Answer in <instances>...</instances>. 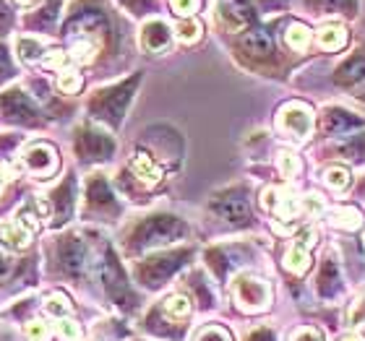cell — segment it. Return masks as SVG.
<instances>
[{"mask_svg": "<svg viewBox=\"0 0 365 341\" xmlns=\"http://www.w3.org/2000/svg\"><path fill=\"white\" fill-rule=\"evenodd\" d=\"M313 128H316V115H313V107L308 102L292 99V102L279 107V112H277V130L284 138L295 141V144H305L311 138Z\"/></svg>", "mask_w": 365, "mask_h": 341, "instance_id": "obj_1", "label": "cell"}, {"mask_svg": "<svg viewBox=\"0 0 365 341\" xmlns=\"http://www.w3.org/2000/svg\"><path fill=\"white\" fill-rule=\"evenodd\" d=\"M19 50H21V61H37L39 53H42V45L39 42H34V39H21L19 42Z\"/></svg>", "mask_w": 365, "mask_h": 341, "instance_id": "obj_23", "label": "cell"}, {"mask_svg": "<svg viewBox=\"0 0 365 341\" xmlns=\"http://www.w3.org/2000/svg\"><path fill=\"white\" fill-rule=\"evenodd\" d=\"M26 336H29L31 341H47L50 331H47L45 323H39V320H31L29 326H26Z\"/></svg>", "mask_w": 365, "mask_h": 341, "instance_id": "obj_27", "label": "cell"}, {"mask_svg": "<svg viewBox=\"0 0 365 341\" xmlns=\"http://www.w3.org/2000/svg\"><path fill=\"white\" fill-rule=\"evenodd\" d=\"M165 313H168L170 318H185L190 313V303H188V297H182V295H173L165 300Z\"/></svg>", "mask_w": 365, "mask_h": 341, "instance_id": "obj_19", "label": "cell"}, {"mask_svg": "<svg viewBox=\"0 0 365 341\" xmlns=\"http://www.w3.org/2000/svg\"><path fill=\"white\" fill-rule=\"evenodd\" d=\"M21 3H26V6H29V3H37V0H21Z\"/></svg>", "mask_w": 365, "mask_h": 341, "instance_id": "obj_32", "label": "cell"}, {"mask_svg": "<svg viewBox=\"0 0 365 341\" xmlns=\"http://www.w3.org/2000/svg\"><path fill=\"white\" fill-rule=\"evenodd\" d=\"M232 292H235L237 305L245 313L267 310L269 303H272V287L264 279H259V276H251V273L237 276L235 284H232Z\"/></svg>", "mask_w": 365, "mask_h": 341, "instance_id": "obj_3", "label": "cell"}, {"mask_svg": "<svg viewBox=\"0 0 365 341\" xmlns=\"http://www.w3.org/2000/svg\"><path fill=\"white\" fill-rule=\"evenodd\" d=\"M360 125H365L363 117L342 107H327L319 120V130L327 136H347L352 128H360Z\"/></svg>", "mask_w": 365, "mask_h": 341, "instance_id": "obj_6", "label": "cell"}, {"mask_svg": "<svg viewBox=\"0 0 365 341\" xmlns=\"http://www.w3.org/2000/svg\"><path fill=\"white\" fill-rule=\"evenodd\" d=\"M344 341H365V339H358V336H350V339H344Z\"/></svg>", "mask_w": 365, "mask_h": 341, "instance_id": "obj_31", "label": "cell"}, {"mask_svg": "<svg viewBox=\"0 0 365 341\" xmlns=\"http://www.w3.org/2000/svg\"><path fill=\"white\" fill-rule=\"evenodd\" d=\"M24 162H26V169L34 174H53L55 169H58V157H55V149L47 144H39L34 146V149H29L26 152V157H24Z\"/></svg>", "mask_w": 365, "mask_h": 341, "instance_id": "obj_11", "label": "cell"}, {"mask_svg": "<svg viewBox=\"0 0 365 341\" xmlns=\"http://www.w3.org/2000/svg\"><path fill=\"white\" fill-rule=\"evenodd\" d=\"M170 6L180 19H193L196 11L201 8V0H170Z\"/></svg>", "mask_w": 365, "mask_h": 341, "instance_id": "obj_22", "label": "cell"}, {"mask_svg": "<svg viewBox=\"0 0 365 341\" xmlns=\"http://www.w3.org/2000/svg\"><path fill=\"white\" fill-rule=\"evenodd\" d=\"M292 341H324V339H321V334L313 331V328H300V331L292 334Z\"/></svg>", "mask_w": 365, "mask_h": 341, "instance_id": "obj_29", "label": "cell"}, {"mask_svg": "<svg viewBox=\"0 0 365 341\" xmlns=\"http://www.w3.org/2000/svg\"><path fill=\"white\" fill-rule=\"evenodd\" d=\"M277 167H279L282 177H295L300 172V159L292 152H279L277 157Z\"/></svg>", "mask_w": 365, "mask_h": 341, "instance_id": "obj_20", "label": "cell"}, {"mask_svg": "<svg viewBox=\"0 0 365 341\" xmlns=\"http://www.w3.org/2000/svg\"><path fill=\"white\" fill-rule=\"evenodd\" d=\"M3 240H6V245H11V248H26L31 240V232L24 227V224H19V221H11V224L3 227Z\"/></svg>", "mask_w": 365, "mask_h": 341, "instance_id": "obj_17", "label": "cell"}, {"mask_svg": "<svg viewBox=\"0 0 365 341\" xmlns=\"http://www.w3.org/2000/svg\"><path fill=\"white\" fill-rule=\"evenodd\" d=\"M68 310H71V305H68L66 297H61V295L50 297V303H47V313H53V315H63V313H68Z\"/></svg>", "mask_w": 365, "mask_h": 341, "instance_id": "obj_28", "label": "cell"}, {"mask_svg": "<svg viewBox=\"0 0 365 341\" xmlns=\"http://www.w3.org/2000/svg\"><path fill=\"white\" fill-rule=\"evenodd\" d=\"M316 47L319 50H324V53H339V50H344L347 47V42H350V29H347V23L342 21H324L316 29Z\"/></svg>", "mask_w": 365, "mask_h": 341, "instance_id": "obj_9", "label": "cell"}, {"mask_svg": "<svg viewBox=\"0 0 365 341\" xmlns=\"http://www.w3.org/2000/svg\"><path fill=\"white\" fill-rule=\"evenodd\" d=\"M324 182L336 193H344L352 185V172L347 167H342V164H334V167L324 169Z\"/></svg>", "mask_w": 365, "mask_h": 341, "instance_id": "obj_15", "label": "cell"}, {"mask_svg": "<svg viewBox=\"0 0 365 341\" xmlns=\"http://www.w3.org/2000/svg\"><path fill=\"white\" fill-rule=\"evenodd\" d=\"M329 221H331L334 227H342V229L355 232V229L363 227V214H360L355 206H336L334 211L329 214Z\"/></svg>", "mask_w": 365, "mask_h": 341, "instance_id": "obj_14", "label": "cell"}, {"mask_svg": "<svg viewBox=\"0 0 365 341\" xmlns=\"http://www.w3.org/2000/svg\"><path fill=\"white\" fill-rule=\"evenodd\" d=\"M81 84H84V78L78 76L76 70H63L61 78H58V86H61L63 94H76Z\"/></svg>", "mask_w": 365, "mask_h": 341, "instance_id": "obj_21", "label": "cell"}, {"mask_svg": "<svg viewBox=\"0 0 365 341\" xmlns=\"http://www.w3.org/2000/svg\"><path fill=\"white\" fill-rule=\"evenodd\" d=\"M58 331H61L63 339H68V341H78V336H81V328H78V323H76V320H68V318L58 320Z\"/></svg>", "mask_w": 365, "mask_h": 341, "instance_id": "obj_24", "label": "cell"}, {"mask_svg": "<svg viewBox=\"0 0 365 341\" xmlns=\"http://www.w3.org/2000/svg\"><path fill=\"white\" fill-rule=\"evenodd\" d=\"M173 34H175V39L178 42H182V45H193V42L201 39L204 26H201V21H196V19H182V21H178V26H175Z\"/></svg>", "mask_w": 365, "mask_h": 341, "instance_id": "obj_16", "label": "cell"}, {"mask_svg": "<svg viewBox=\"0 0 365 341\" xmlns=\"http://www.w3.org/2000/svg\"><path fill=\"white\" fill-rule=\"evenodd\" d=\"M196 341H232L230 339V334L225 331V328H220V326H209V328H204L201 334H198V339Z\"/></svg>", "mask_w": 365, "mask_h": 341, "instance_id": "obj_25", "label": "cell"}, {"mask_svg": "<svg viewBox=\"0 0 365 341\" xmlns=\"http://www.w3.org/2000/svg\"><path fill=\"white\" fill-rule=\"evenodd\" d=\"M313 39H316V31L303 21H289L282 31V42L287 50L292 53H308L313 45Z\"/></svg>", "mask_w": 365, "mask_h": 341, "instance_id": "obj_10", "label": "cell"}, {"mask_svg": "<svg viewBox=\"0 0 365 341\" xmlns=\"http://www.w3.org/2000/svg\"><path fill=\"white\" fill-rule=\"evenodd\" d=\"M123 3H125V8H128L130 14H136V16L157 11V3H154V0H123Z\"/></svg>", "mask_w": 365, "mask_h": 341, "instance_id": "obj_26", "label": "cell"}, {"mask_svg": "<svg viewBox=\"0 0 365 341\" xmlns=\"http://www.w3.org/2000/svg\"><path fill=\"white\" fill-rule=\"evenodd\" d=\"M173 29H170L168 23L162 21V19H152V21H146L144 26H141V34H138V42H141V47H144L146 53H165V50H170V45H173Z\"/></svg>", "mask_w": 365, "mask_h": 341, "instance_id": "obj_8", "label": "cell"}, {"mask_svg": "<svg viewBox=\"0 0 365 341\" xmlns=\"http://www.w3.org/2000/svg\"><path fill=\"white\" fill-rule=\"evenodd\" d=\"M130 167H133V174H136L144 185H157V182L162 180V167L154 162V157H149V154H144V152H138L136 157H133Z\"/></svg>", "mask_w": 365, "mask_h": 341, "instance_id": "obj_12", "label": "cell"}, {"mask_svg": "<svg viewBox=\"0 0 365 341\" xmlns=\"http://www.w3.org/2000/svg\"><path fill=\"white\" fill-rule=\"evenodd\" d=\"M344 323H347L350 328L365 326V292L355 300V303H350V308H347V313H344Z\"/></svg>", "mask_w": 365, "mask_h": 341, "instance_id": "obj_18", "label": "cell"}, {"mask_svg": "<svg viewBox=\"0 0 365 341\" xmlns=\"http://www.w3.org/2000/svg\"><path fill=\"white\" fill-rule=\"evenodd\" d=\"M214 206H217V211L230 221L248 219V201H245L243 196H235V193H232V196H227V198H220Z\"/></svg>", "mask_w": 365, "mask_h": 341, "instance_id": "obj_13", "label": "cell"}, {"mask_svg": "<svg viewBox=\"0 0 365 341\" xmlns=\"http://www.w3.org/2000/svg\"><path fill=\"white\" fill-rule=\"evenodd\" d=\"M0 185H3V180H0Z\"/></svg>", "mask_w": 365, "mask_h": 341, "instance_id": "obj_33", "label": "cell"}, {"mask_svg": "<svg viewBox=\"0 0 365 341\" xmlns=\"http://www.w3.org/2000/svg\"><path fill=\"white\" fill-rule=\"evenodd\" d=\"M237 50L251 63H256V65L279 61V50H277V37H274L272 23H256L251 29H245L237 37Z\"/></svg>", "mask_w": 365, "mask_h": 341, "instance_id": "obj_2", "label": "cell"}, {"mask_svg": "<svg viewBox=\"0 0 365 341\" xmlns=\"http://www.w3.org/2000/svg\"><path fill=\"white\" fill-rule=\"evenodd\" d=\"M319 240V229L316 227H305L300 235L295 237V243L289 245V251L284 253V266H287V271L292 273H305L311 268V248L316 245Z\"/></svg>", "mask_w": 365, "mask_h": 341, "instance_id": "obj_5", "label": "cell"}, {"mask_svg": "<svg viewBox=\"0 0 365 341\" xmlns=\"http://www.w3.org/2000/svg\"><path fill=\"white\" fill-rule=\"evenodd\" d=\"M334 81L342 89H360V86H365V45L358 47L350 58H344L336 65Z\"/></svg>", "mask_w": 365, "mask_h": 341, "instance_id": "obj_7", "label": "cell"}, {"mask_svg": "<svg viewBox=\"0 0 365 341\" xmlns=\"http://www.w3.org/2000/svg\"><path fill=\"white\" fill-rule=\"evenodd\" d=\"M303 11L319 21H355L360 16V0H303Z\"/></svg>", "mask_w": 365, "mask_h": 341, "instance_id": "obj_4", "label": "cell"}, {"mask_svg": "<svg viewBox=\"0 0 365 341\" xmlns=\"http://www.w3.org/2000/svg\"><path fill=\"white\" fill-rule=\"evenodd\" d=\"M8 23H11V11H8V6L0 0V34H3V29H6Z\"/></svg>", "mask_w": 365, "mask_h": 341, "instance_id": "obj_30", "label": "cell"}]
</instances>
